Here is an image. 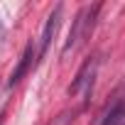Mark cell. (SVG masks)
I'll list each match as a JSON object with an SVG mask.
<instances>
[{
  "label": "cell",
  "instance_id": "obj_1",
  "mask_svg": "<svg viewBox=\"0 0 125 125\" xmlns=\"http://www.w3.org/2000/svg\"><path fill=\"white\" fill-rule=\"evenodd\" d=\"M96 12H98V5H86L79 15H76V20H74V27H71V32H69V37H66V44H64V49H61V56H69L81 42H83V37L91 32V27H93V17H96Z\"/></svg>",
  "mask_w": 125,
  "mask_h": 125
},
{
  "label": "cell",
  "instance_id": "obj_5",
  "mask_svg": "<svg viewBox=\"0 0 125 125\" xmlns=\"http://www.w3.org/2000/svg\"><path fill=\"white\" fill-rule=\"evenodd\" d=\"M123 123H125V101L115 103V105L110 108V113L103 118L101 125H123Z\"/></svg>",
  "mask_w": 125,
  "mask_h": 125
},
{
  "label": "cell",
  "instance_id": "obj_3",
  "mask_svg": "<svg viewBox=\"0 0 125 125\" xmlns=\"http://www.w3.org/2000/svg\"><path fill=\"white\" fill-rule=\"evenodd\" d=\"M59 15H61V5H56L52 10V15L47 17V22H44V30H42V37H39V56H44L47 49H49V42H52V37L59 27Z\"/></svg>",
  "mask_w": 125,
  "mask_h": 125
},
{
  "label": "cell",
  "instance_id": "obj_6",
  "mask_svg": "<svg viewBox=\"0 0 125 125\" xmlns=\"http://www.w3.org/2000/svg\"><path fill=\"white\" fill-rule=\"evenodd\" d=\"M71 120H74V110H64L56 118H52V123H47V125H69Z\"/></svg>",
  "mask_w": 125,
  "mask_h": 125
},
{
  "label": "cell",
  "instance_id": "obj_4",
  "mask_svg": "<svg viewBox=\"0 0 125 125\" xmlns=\"http://www.w3.org/2000/svg\"><path fill=\"white\" fill-rule=\"evenodd\" d=\"M32 56H34V44L30 42V44L25 47V54H22V59H20L17 69H15V71H12V76H10V86H15V83L27 74V69H30V64H32Z\"/></svg>",
  "mask_w": 125,
  "mask_h": 125
},
{
  "label": "cell",
  "instance_id": "obj_2",
  "mask_svg": "<svg viewBox=\"0 0 125 125\" xmlns=\"http://www.w3.org/2000/svg\"><path fill=\"white\" fill-rule=\"evenodd\" d=\"M96 74H98V56H88L86 61H83V66L79 69V74H76V79L71 81V86H69V96H81L83 101L91 96V91H93V79H96Z\"/></svg>",
  "mask_w": 125,
  "mask_h": 125
}]
</instances>
